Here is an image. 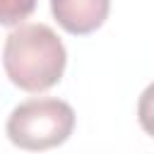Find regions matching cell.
Listing matches in <instances>:
<instances>
[{
	"label": "cell",
	"instance_id": "cell-1",
	"mask_svg": "<svg viewBox=\"0 0 154 154\" xmlns=\"http://www.w3.org/2000/svg\"><path fill=\"white\" fill-rule=\"evenodd\" d=\"M2 65L14 87L41 94L60 82L67 51L48 24H19L5 38Z\"/></svg>",
	"mask_w": 154,
	"mask_h": 154
},
{
	"label": "cell",
	"instance_id": "cell-2",
	"mask_svg": "<svg viewBox=\"0 0 154 154\" xmlns=\"http://www.w3.org/2000/svg\"><path fill=\"white\" fill-rule=\"evenodd\" d=\"M75 130V111L63 99H29L12 108L5 132L24 152H46L67 142Z\"/></svg>",
	"mask_w": 154,
	"mask_h": 154
},
{
	"label": "cell",
	"instance_id": "cell-3",
	"mask_svg": "<svg viewBox=\"0 0 154 154\" xmlns=\"http://www.w3.org/2000/svg\"><path fill=\"white\" fill-rule=\"evenodd\" d=\"M55 22L72 36L96 31L111 12V0H51Z\"/></svg>",
	"mask_w": 154,
	"mask_h": 154
},
{
	"label": "cell",
	"instance_id": "cell-4",
	"mask_svg": "<svg viewBox=\"0 0 154 154\" xmlns=\"http://www.w3.org/2000/svg\"><path fill=\"white\" fill-rule=\"evenodd\" d=\"M36 10V0H0V24L19 26Z\"/></svg>",
	"mask_w": 154,
	"mask_h": 154
},
{
	"label": "cell",
	"instance_id": "cell-5",
	"mask_svg": "<svg viewBox=\"0 0 154 154\" xmlns=\"http://www.w3.org/2000/svg\"><path fill=\"white\" fill-rule=\"evenodd\" d=\"M137 120L147 135L154 137V82L147 84V89L140 94L137 101Z\"/></svg>",
	"mask_w": 154,
	"mask_h": 154
}]
</instances>
